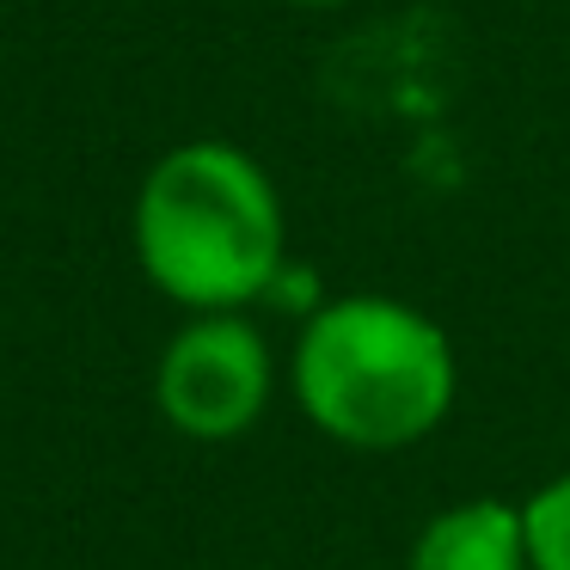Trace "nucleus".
<instances>
[{
  "instance_id": "obj_1",
  "label": "nucleus",
  "mask_w": 570,
  "mask_h": 570,
  "mask_svg": "<svg viewBox=\"0 0 570 570\" xmlns=\"http://www.w3.org/2000/svg\"><path fill=\"white\" fill-rule=\"evenodd\" d=\"M129 234L141 276L185 313H246L283 283V197L234 141H185L160 154L141 178Z\"/></svg>"
},
{
  "instance_id": "obj_2",
  "label": "nucleus",
  "mask_w": 570,
  "mask_h": 570,
  "mask_svg": "<svg viewBox=\"0 0 570 570\" xmlns=\"http://www.w3.org/2000/svg\"><path fill=\"white\" fill-rule=\"evenodd\" d=\"M288 386L307 423L356 454H399L454 411V344L393 295H337L301 325Z\"/></svg>"
},
{
  "instance_id": "obj_3",
  "label": "nucleus",
  "mask_w": 570,
  "mask_h": 570,
  "mask_svg": "<svg viewBox=\"0 0 570 570\" xmlns=\"http://www.w3.org/2000/svg\"><path fill=\"white\" fill-rule=\"evenodd\" d=\"M276 393V362L246 313H190L166 337L154 368V405L190 442H234L264 417Z\"/></svg>"
},
{
  "instance_id": "obj_4",
  "label": "nucleus",
  "mask_w": 570,
  "mask_h": 570,
  "mask_svg": "<svg viewBox=\"0 0 570 570\" xmlns=\"http://www.w3.org/2000/svg\"><path fill=\"white\" fill-rule=\"evenodd\" d=\"M405 570H533L528 533H521V503L472 497V503L430 515L423 533L411 540Z\"/></svg>"
},
{
  "instance_id": "obj_5",
  "label": "nucleus",
  "mask_w": 570,
  "mask_h": 570,
  "mask_svg": "<svg viewBox=\"0 0 570 570\" xmlns=\"http://www.w3.org/2000/svg\"><path fill=\"white\" fill-rule=\"evenodd\" d=\"M521 533H528V564L533 570H570V472L546 479L521 503Z\"/></svg>"
},
{
  "instance_id": "obj_6",
  "label": "nucleus",
  "mask_w": 570,
  "mask_h": 570,
  "mask_svg": "<svg viewBox=\"0 0 570 570\" xmlns=\"http://www.w3.org/2000/svg\"><path fill=\"white\" fill-rule=\"evenodd\" d=\"M288 7H350V0H288Z\"/></svg>"
}]
</instances>
